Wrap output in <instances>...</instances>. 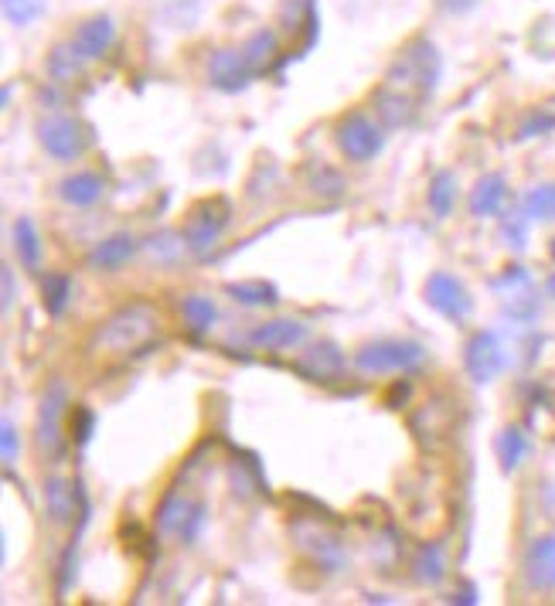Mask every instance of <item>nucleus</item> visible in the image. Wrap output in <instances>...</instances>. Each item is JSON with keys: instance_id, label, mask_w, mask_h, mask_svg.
<instances>
[{"instance_id": "1", "label": "nucleus", "mask_w": 555, "mask_h": 606, "mask_svg": "<svg viewBox=\"0 0 555 606\" xmlns=\"http://www.w3.org/2000/svg\"><path fill=\"white\" fill-rule=\"evenodd\" d=\"M160 334V314L150 307V303H126V307L113 311L96 337H93V348L109 352V355H130L144 344H150Z\"/></svg>"}, {"instance_id": "2", "label": "nucleus", "mask_w": 555, "mask_h": 606, "mask_svg": "<svg viewBox=\"0 0 555 606\" xmlns=\"http://www.w3.org/2000/svg\"><path fill=\"white\" fill-rule=\"evenodd\" d=\"M440 72H443L440 52L430 45V41H412V45L396 59V65L389 69L381 85H389V90L409 96L412 103H422L426 96L437 93Z\"/></svg>"}, {"instance_id": "3", "label": "nucleus", "mask_w": 555, "mask_h": 606, "mask_svg": "<svg viewBox=\"0 0 555 606\" xmlns=\"http://www.w3.org/2000/svg\"><path fill=\"white\" fill-rule=\"evenodd\" d=\"M426 362V348L416 341H399V337H381L368 341L355 352V368L362 375H402L416 372Z\"/></svg>"}, {"instance_id": "4", "label": "nucleus", "mask_w": 555, "mask_h": 606, "mask_svg": "<svg viewBox=\"0 0 555 606\" xmlns=\"http://www.w3.org/2000/svg\"><path fill=\"white\" fill-rule=\"evenodd\" d=\"M65 409H69V388L65 382H52L45 388V396L38 403V416H34V443L38 450L59 460L65 453V432H62V419H65Z\"/></svg>"}, {"instance_id": "5", "label": "nucleus", "mask_w": 555, "mask_h": 606, "mask_svg": "<svg viewBox=\"0 0 555 606\" xmlns=\"http://www.w3.org/2000/svg\"><path fill=\"white\" fill-rule=\"evenodd\" d=\"M229 201L226 198H208V201H198L191 211H188V222H185V239H188V252L205 259L211 249L219 245L222 232L229 229Z\"/></svg>"}, {"instance_id": "6", "label": "nucleus", "mask_w": 555, "mask_h": 606, "mask_svg": "<svg viewBox=\"0 0 555 606\" xmlns=\"http://www.w3.org/2000/svg\"><path fill=\"white\" fill-rule=\"evenodd\" d=\"M337 147L352 164H371L386 150V134H381V126L371 116L352 113L337 123Z\"/></svg>"}, {"instance_id": "7", "label": "nucleus", "mask_w": 555, "mask_h": 606, "mask_svg": "<svg viewBox=\"0 0 555 606\" xmlns=\"http://www.w3.org/2000/svg\"><path fill=\"white\" fill-rule=\"evenodd\" d=\"M290 535L296 539V548H301L314 566H321L324 573H337L341 566H345V545H341V539L327 529H321L317 522H307V518H296V522L290 525Z\"/></svg>"}, {"instance_id": "8", "label": "nucleus", "mask_w": 555, "mask_h": 606, "mask_svg": "<svg viewBox=\"0 0 555 606\" xmlns=\"http://www.w3.org/2000/svg\"><path fill=\"white\" fill-rule=\"evenodd\" d=\"M422 293H426V303L440 314V317H447V321H453V324H463L467 317L474 314V296H471V290H467L453 273H433L430 280H426V286H422Z\"/></svg>"}, {"instance_id": "9", "label": "nucleus", "mask_w": 555, "mask_h": 606, "mask_svg": "<svg viewBox=\"0 0 555 606\" xmlns=\"http://www.w3.org/2000/svg\"><path fill=\"white\" fill-rule=\"evenodd\" d=\"M504 365H507V355H504V344L494 331H478L471 341H467L463 368H467V375H471V382L488 385L504 372Z\"/></svg>"}, {"instance_id": "10", "label": "nucleus", "mask_w": 555, "mask_h": 606, "mask_svg": "<svg viewBox=\"0 0 555 606\" xmlns=\"http://www.w3.org/2000/svg\"><path fill=\"white\" fill-rule=\"evenodd\" d=\"M38 144L49 157L69 164L85 150V134L72 116H45L38 123Z\"/></svg>"}, {"instance_id": "11", "label": "nucleus", "mask_w": 555, "mask_h": 606, "mask_svg": "<svg viewBox=\"0 0 555 606\" xmlns=\"http://www.w3.org/2000/svg\"><path fill=\"white\" fill-rule=\"evenodd\" d=\"M90 504H85V491L78 481H65V478H49L45 481V514L55 525H72L75 514L85 518Z\"/></svg>"}, {"instance_id": "12", "label": "nucleus", "mask_w": 555, "mask_h": 606, "mask_svg": "<svg viewBox=\"0 0 555 606\" xmlns=\"http://www.w3.org/2000/svg\"><path fill=\"white\" fill-rule=\"evenodd\" d=\"M345 368H348V358L334 341H317L301 358H296V372L311 382H337L341 375H345Z\"/></svg>"}, {"instance_id": "13", "label": "nucleus", "mask_w": 555, "mask_h": 606, "mask_svg": "<svg viewBox=\"0 0 555 606\" xmlns=\"http://www.w3.org/2000/svg\"><path fill=\"white\" fill-rule=\"evenodd\" d=\"M307 324L304 321H293V317H280V321H266V324H255L249 341L255 348L263 352H290V348H301L307 341Z\"/></svg>"}, {"instance_id": "14", "label": "nucleus", "mask_w": 555, "mask_h": 606, "mask_svg": "<svg viewBox=\"0 0 555 606\" xmlns=\"http://www.w3.org/2000/svg\"><path fill=\"white\" fill-rule=\"evenodd\" d=\"M252 72L255 69L245 62V55L242 52H232V49L216 52V55H211V62H208V79L222 93H242L245 85L252 82Z\"/></svg>"}, {"instance_id": "15", "label": "nucleus", "mask_w": 555, "mask_h": 606, "mask_svg": "<svg viewBox=\"0 0 555 606\" xmlns=\"http://www.w3.org/2000/svg\"><path fill=\"white\" fill-rule=\"evenodd\" d=\"M113 41H116V21L109 14H96L90 21H82L78 31L72 34V45L75 52L85 59V62H96L103 59L109 49H113Z\"/></svg>"}, {"instance_id": "16", "label": "nucleus", "mask_w": 555, "mask_h": 606, "mask_svg": "<svg viewBox=\"0 0 555 606\" xmlns=\"http://www.w3.org/2000/svg\"><path fill=\"white\" fill-rule=\"evenodd\" d=\"M140 242L130 236V232H113L106 239H100L90 252V267L100 270V273H116L123 270L126 263H134Z\"/></svg>"}, {"instance_id": "17", "label": "nucleus", "mask_w": 555, "mask_h": 606, "mask_svg": "<svg viewBox=\"0 0 555 606\" xmlns=\"http://www.w3.org/2000/svg\"><path fill=\"white\" fill-rule=\"evenodd\" d=\"M525 583L532 589H555V535H538L525 552Z\"/></svg>"}, {"instance_id": "18", "label": "nucleus", "mask_w": 555, "mask_h": 606, "mask_svg": "<svg viewBox=\"0 0 555 606\" xmlns=\"http://www.w3.org/2000/svg\"><path fill=\"white\" fill-rule=\"evenodd\" d=\"M504 201H507V181H504V175H484L474 185L471 198H467L474 219H498V215L504 211Z\"/></svg>"}, {"instance_id": "19", "label": "nucleus", "mask_w": 555, "mask_h": 606, "mask_svg": "<svg viewBox=\"0 0 555 606\" xmlns=\"http://www.w3.org/2000/svg\"><path fill=\"white\" fill-rule=\"evenodd\" d=\"M106 191V181L96 175V170H75V175L62 178L59 185V198L72 208H93Z\"/></svg>"}, {"instance_id": "20", "label": "nucleus", "mask_w": 555, "mask_h": 606, "mask_svg": "<svg viewBox=\"0 0 555 606\" xmlns=\"http://www.w3.org/2000/svg\"><path fill=\"white\" fill-rule=\"evenodd\" d=\"M304 181H307V188H311L317 198H324V201H334V198H341V195L348 191L345 175H341L337 167L324 164V160H311V164L304 167Z\"/></svg>"}, {"instance_id": "21", "label": "nucleus", "mask_w": 555, "mask_h": 606, "mask_svg": "<svg viewBox=\"0 0 555 606\" xmlns=\"http://www.w3.org/2000/svg\"><path fill=\"white\" fill-rule=\"evenodd\" d=\"M14 252H18L24 270H41L45 245H41V232H38V226L28 219V215H21V219L14 222Z\"/></svg>"}, {"instance_id": "22", "label": "nucleus", "mask_w": 555, "mask_h": 606, "mask_svg": "<svg viewBox=\"0 0 555 606\" xmlns=\"http://www.w3.org/2000/svg\"><path fill=\"white\" fill-rule=\"evenodd\" d=\"M457 198H460L457 175L453 170H437V175L430 178V195H426L430 211L437 215V219H450V211L457 208Z\"/></svg>"}, {"instance_id": "23", "label": "nucleus", "mask_w": 555, "mask_h": 606, "mask_svg": "<svg viewBox=\"0 0 555 606\" xmlns=\"http://www.w3.org/2000/svg\"><path fill=\"white\" fill-rule=\"evenodd\" d=\"M494 453L501 460V470H519L528 457V437L519 429V426H507L498 432V440H494Z\"/></svg>"}, {"instance_id": "24", "label": "nucleus", "mask_w": 555, "mask_h": 606, "mask_svg": "<svg viewBox=\"0 0 555 606\" xmlns=\"http://www.w3.org/2000/svg\"><path fill=\"white\" fill-rule=\"evenodd\" d=\"M144 245H147V252H150L154 263H160V267H175V263H181V255L188 252L185 232H175V229L154 232Z\"/></svg>"}, {"instance_id": "25", "label": "nucleus", "mask_w": 555, "mask_h": 606, "mask_svg": "<svg viewBox=\"0 0 555 606\" xmlns=\"http://www.w3.org/2000/svg\"><path fill=\"white\" fill-rule=\"evenodd\" d=\"M412 570H416V579H419L422 586H440L443 576H447V552H443V545H437V542L422 545V548L416 552Z\"/></svg>"}, {"instance_id": "26", "label": "nucleus", "mask_w": 555, "mask_h": 606, "mask_svg": "<svg viewBox=\"0 0 555 606\" xmlns=\"http://www.w3.org/2000/svg\"><path fill=\"white\" fill-rule=\"evenodd\" d=\"M226 293H229L235 303H242V307H276V303H280L276 286H273V283H266V280L229 283V286H226Z\"/></svg>"}, {"instance_id": "27", "label": "nucleus", "mask_w": 555, "mask_h": 606, "mask_svg": "<svg viewBox=\"0 0 555 606\" xmlns=\"http://www.w3.org/2000/svg\"><path fill=\"white\" fill-rule=\"evenodd\" d=\"M72 280L62 276V273H49L45 283H41V303H45V311L52 317H62L69 311V303H72Z\"/></svg>"}, {"instance_id": "28", "label": "nucleus", "mask_w": 555, "mask_h": 606, "mask_svg": "<svg viewBox=\"0 0 555 606\" xmlns=\"http://www.w3.org/2000/svg\"><path fill=\"white\" fill-rule=\"evenodd\" d=\"M181 314H185V324L195 331V334H205L216 327L219 321V307H216V300H208V296H185L181 303Z\"/></svg>"}, {"instance_id": "29", "label": "nucleus", "mask_w": 555, "mask_h": 606, "mask_svg": "<svg viewBox=\"0 0 555 606\" xmlns=\"http://www.w3.org/2000/svg\"><path fill=\"white\" fill-rule=\"evenodd\" d=\"M82 65H85V59L75 52L72 41H69V45H55L52 55H49V75H52L55 82H72V79H78V75H82Z\"/></svg>"}, {"instance_id": "30", "label": "nucleus", "mask_w": 555, "mask_h": 606, "mask_svg": "<svg viewBox=\"0 0 555 606\" xmlns=\"http://www.w3.org/2000/svg\"><path fill=\"white\" fill-rule=\"evenodd\" d=\"M522 211L532 222H555V185H535L522 198Z\"/></svg>"}, {"instance_id": "31", "label": "nucleus", "mask_w": 555, "mask_h": 606, "mask_svg": "<svg viewBox=\"0 0 555 606\" xmlns=\"http://www.w3.org/2000/svg\"><path fill=\"white\" fill-rule=\"evenodd\" d=\"M242 55H245V62L260 72V69H266L270 62H273V55H276V34L273 31H255L245 45H242Z\"/></svg>"}, {"instance_id": "32", "label": "nucleus", "mask_w": 555, "mask_h": 606, "mask_svg": "<svg viewBox=\"0 0 555 606\" xmlns=\"http://www.w3.org/2000/svg\"><path fill=\"white\" fill-rule=\"evenodd\" d=\"M188 511H191V501L170 491V494L160 501V508H157V529L178 535V529H181V522H185V514H188Z\"/></svg>"}, {"instance_id": "33", "label": "nucleus", "mask_w": 555, "mask_h": 606, "mask_svg": "<svg viewBox=\"0 0 555 606\" xmlns=\"http://www.w3.org/2000/svg\"><path fill=\"white\" fill-rule=\"evenodd\" d=\"M49 11L45 0H4V18L14 24V28H28L34 24L41 14Z\"/></svg>"}, {"instance_id": "34", "label": "nucleus", "mask_w": 555, "mask_h": 606, "mask_svg": "<svg viewBox=\"0 0 555 606\" xmlns=\"http://www.w3.org/2000/svg\"><path fill=\"white\" fill-rule=\"evenodd\" d=\"M528 215L522 211V215H515V219H504V226H501V239H504V245H511V249H525V239H528Z\"/></svg>"}, {"instance_id": "35", "label": "nucleus", "mask_w": 555, "mask_h": 606, "mask_svg": "<svg viewBox=\"0 0 555 606\" xmlns=\"http://www.w3.org/2000/svg\"><path fill=\"white\" fill-rule=\"evenodd\" d=\"M0 457H4V467H11L21 457V432L14 419H4V426H0Z\"/></svg>"}, {"instance_id": "36", "label": "nucleus", "mask_w": 555, "mask_h": 606, "mask_svg": "<svg viewBox=\"0 0 555 606\" xmlns=\"http://www.w3.org/2000/svg\"><path fill=\"white\" fill-rule=\"evenodd\" d=\"M93 429H96V416H93V409L75 406V412H72V440H75L78 447H85V443L93 440Z\"/></svg>"}, {"instance_id": "37", "label": "nucleus", "mask_w": 555, "mask_h": 606, "mask_svg": "<svg viewBox=\"0 0 555 606\" xmlns=\"http://www.w3.org/2000/svg\"><path fill=\"white\" fill-rule=\"evenodd\" d=\"M201 525H205V504H191V511L185 514V522H181V529H178L181 545H195L198 535H201Z\"/></svg>"}, {"instance_id": "38", "label": "nucleus", "mask_w": 555, "mask_h": 606, "mask_svg": "<svg viewBox=\"0 0 555 606\" xmlns=\"http://www.w3.org/2000/svg\"><path fill=\"white\" fill-rule=\"evenodd\" d=\"M75 562H78V542H72L59 562V596H65L75 583Z\"/></svg>"}, {"instance_id": "39", "label": "nucleus", "mask_w": 555, "mask_h": 606, "mask_svg": "<svg viewBox=\"0 0 555 606\" xmlns=\"http://www.w3.org/2000/svg\"><path fill=\"white\" fill-rule=\"evenodd\" d=\"M548 129H555V116L552 113H532L525 123H522V140L525 137H542V134H548Z\"/></svg>"}, {"instance_id": "40", "label": "nucleus", "mask_w": 555, "mask_h": 606, "mask_svg": "<svg viewBox=\"0 0 555 606\" xmlns=\"http://www.w3.org/2000/svg\"><path fill=\"white\" fill-rule=\"evenodd\" d=\"M14 300H18V283H14V270L4 267V311L14 307Z\"/></svg>"}, {"instance_id": "41", "label": "nucleus", "mask_w": 555, "mask_h": 606, "mask_svg": "<svg viewBox=\"0 0 555 606\" xmlns=\"http://www.w3.org/2000/svg\"><path fill=\"white\" fill-rule=\"evenodd\" d=\"M450 599H453V603H478V593H474V586H467V589H463L460 596L453 593Z\"/></svg>"}, {"instance_id": "42", "label": "nucleus", "mask_w": 555, "mask_h": 606, "mask_svg": "<svg viewBox=\"0 0 555 606\" xmlns=\"http://www.w3.org/2000/svg\"><path fill=\"white\" fill-rule=\"evenodd\" d=\"M545 290H548V296H555V276H548V280H545Z\"/></svg>"}, {"instance_id": "43", "label": "nucleus", "mask_w": 555, "mask_h": 606, "mask_svg": "<svg viewBox=\"0 0 555 606\" xmlns=\"http://www.w3.org/2000/svg\"><path fill=\"white\" fill-rule=\"evenodd\" d=\"M548 249H552V259H555V239H552V245H548Z\"/></svg>"}]
</instances>
